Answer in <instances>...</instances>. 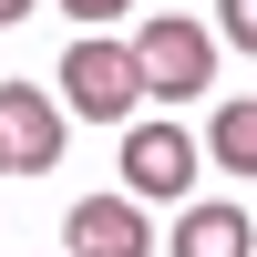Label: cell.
Returning a JSON list of instances; mask_svg holds the SVG:
<instances>
[{
  "mask_svg": "<svg viewBox=\"0 0 257 257\" xmlns=\"http://www.w3.org/2000/svg\"><path fill=\"white\" fill-rule=\"evenodd\" d=\"M52 93L72 103L82 123H134V103H144V62H134V41L82 31L72 52H62V82H52Z\"/></svg>",
  "mask_w": 257,
  "mask_h": 257,
  "instance_id": "1",
  "label": "cell"
},
{
  "mask_svg": "<svg viewBox=\"0 0 257 257\" xmlns=\"http://www.w3.org/2000/svg\"><path fill=\"white\" fill-rule=\"evenodd\" d=\"M206 155H216L226 175H257V93H247V103H216V123H206Z\"/></svg>",
  "mask_w": 257,
  "mask_h": 257,
  "instance_id": "7",
  "label": "cell"
},
{
  "mask_svg": "<svg viewBox=\"0 0 257 257\" xmlns=\"http://www.w3.org/2000/svg\"><path fill=\"white\" fill-rule=\"evenodd\" d=\"M216 31L237 41V52H257V0H216Z\"/></svg>",
  "mask_w": 257,
  "mask_h": 257,
  "instance_id": "8",
  "label": "cell"
},
{
  "mask_svg": "<svg viewBox=\"0 0 257 257\" xmlns=\"http://www.w3.org/2000/svg\"><path fill=\"white\" fill-rule=\"evenodd\" d=\"M62 247L72 257H155V226H144L134 196H82L62 216Z\"/></svg>",
  "mask_w": 257,
  "mask_h": 257,
  "instance_id": "5",
  "label": "cell"
},
{
  "mask_svg": "<svg viewBox=\"0 0 257 257\" xmlns=\"http://www.w3.org/2000/svg\"><path fill=\"white\" fill-rule=\"evenodd\" d=\"M62 165V93L0 82V175H52Z\"/></svg>",
  "mask_w": 257,
  "mask_h": 257,
  "instance_id": "4",
  "label": "cell"
},
{
  "mask_svg": "<svg viewBox=\"0 0 257 257\" xmlns=\"http://www.w3.org/2000/svg\"><path fill=\"white\" fill-rule=\"evenodd\" d=\"M196 165H206V144L185 134L175 113H165V123H144V113L123 123V196H134V206H175L185 185H196Z\"/></svg>",
  "mask_w": 257,
  "mask_h": 257,
  "instance_id": "3",
  "label": "cell"
},
{
  "mask_svg": "<svg viewBox=\"0 0 257 257\" xmlns=\"http://www.w3.org/2000/svg\"><path fill=\"white\" fill-rule=\"evenodd\" d=\"M31 11H41V0H0V31H11V21H31Z\"/></svg>",
  "mask_w": 257,
  "mask_h": 257,
  "instance_id": "10",
  "label": "cell"
},
{
  "mask_svg": "<svg viewBox=\"0 0 257 257\" xmlns=\"http://www.w3.org/2000/svg\"><path fill=\"white\" fill-rule=\"evenodd\" d=\"M62 11H72L82 31H103V21H123V11H134V0H62Z\"/></svg>",
  "mask_w": 257,
  "mask_h": 257,
  "instance_id": "9",
  "label": "cell"
},
{
  "mask_svg": "<svg viewBox=\"0 0 257 257\" xmlns=\"http://www.w3.org/2000/svg\"><path fill=\"white\" fill-rule=\"evenodd\" d=\"M175 257H257V226L247 206L206 196V206H175Z\"/></svg>",
  "mask_w": 257,
  "mask_h": 257,
  "instance_id": "6",
  "label": "cell"
},
{
  "mask_svg": "<svg viewBox=\"0 0 257 257\" xmlns=\"http://www.w3.org/2000/svg\"><path fill=\"white\" fill-rule=\"evenodd\" d=\"M134 62H144V93H165V103L216 93V31H206V21H185V11H144Z\"/></svg>",
  "mask_w": 257,
  "mask_h": 257,
  "instance_id": "2",
  "label": "cell"
}]
</instances>
